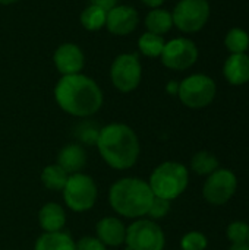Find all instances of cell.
I'll list each match as a JSON object with an SVG mask.
<instances>
[{
  "mask_svg": "<svg viewBox=\"0 0 249 250\" xmlns=\"http://www.w3.org/2000/svg\"><path fill=\"white\" fill-rule=\"evenodd\" d=\"M54 100L65 113L75 117H90L101 108L103 91L90 76L68 75L56 83Z\"/></svg>",
  "mask_w": 249,
  "mask_h": 250,
  "instance_id": "cell-1",
  "label": "cell"
},
{
  "mask_svg": "<svg viewBox=\"0 0 249 250\" xmlns=\"http://www.w3.org/2000/svg\"><path fill=\"white\" fill-rule=\"evenodd\" d=\"M95 145L103 161L114 170L134 167L141 152L138 135L123 123H110L101 127Z\"/></svg>",
  "mask_w": 249,
  "mask_h": 250,
  "instance_id": "cell-2",
  "label": "cell"
},
{
  "mask_svg": "<svg viewBox=\"0 0 249 250\" xmlns=\"http://www.w3.org/2000/svg\"><path fill=\"white\" fill-rule=\"evenodd\" d=\"M154 193L148 182L139 177H123L112 185L109 202L113 211L125 218L139 220L148 214Z\"/></svg>",
  "mask_w": 249,
  "mask_h": 250,
  "instance_id": "cell-3",
  "label": "cell"
},
{
  "mask_svg": "<svg viewBox=\"0 0 249 250\" xmlns=\"http://www.w3.org/2000/svg\"><path fill=\"white\" fill-rule=\"evenodd\" d=\"M148 185L154 196L172 202L186 190L189 185V171L181 163L166 161L154 168Z\"/></svg>",
  "mask_w": 249,
  "mask_h": 250,
  "instance_id": "cell-4",
  "label": "cell"
},
{
  "mask_svg": "<svg viewBox=\"0 0 249 250\" xmlns=\"http://www.w3.org/2000/svg\"><path fill=\"white\" fill-rule=\"evenodd\" d=\"M217 94V85L213 78L204 73H194L179 82L178 97L181 103L194 110L210 105Z\"/></svg>",
  "mask_w": 249,
  "mask_h": 250,
  "instance_id": "cell-5",
  "label": "cell"
},
{
  "mask_svg": "<svg viewBox=\"0 0 249 250\" xmlns=\"http://www.w3.org/2000/svg\"><path fill=\"white\" fill-rule=\"evenodd\" d=\"M62 192L66 207L73 212L90 211L98 198V189L94 179L84 173L70 174Z\"/></svg>",
  "mask_w": 249,
  "mask_h": 250,
  "instance_id": "cell-6",
  "label": "cell"
},
{
  "mask_svg": "<svg viewBox=\"0 0 249 250\" xmlns=\"http://www.w3.org/2000/svg\"><path fill=\"white\" fill-rule=\"evenodd\" d=\"M125 245L128 250H164L166 236L156 221L139 218L126 227Z\"/></svg>",
  "mask_w": 249,
  "mask_h": 250,
  "instance_id": "cell-7",
  "label": "cell"
},
{
  "mask_svg": "<svg viewBox=\"0 0 249 250\" xmlns=\"http://www.w3.org/2000/svg\"><path fill=\"white\" fill-rule=\"evenodd\" d=\"M210 3L207 0H181L173 12V25L186 34L201 31L210 18Z\"/></svg>",
  "mask_w": 249,
  "mask_h": 250,
  "instance_id": "cell-8",
  "label": "cell"
},
{
  "mask_svg": "<svg viewBox=\"0 0 249 250\" xmlns=\"http://www.w3.org/2000/svg\"><path fill=\"white\" fill-rule=\"evenodd\" d=\"M110 78L114 88L123 94L135 91L142 78V66L136 54H119L110 67Z\"/></svg>",
  "mask_w": 249,
  "mask_h": 250,
  "instance_id": "cell-9",
  "label": "cell"
},
{
  "mask_svg": "<svg viewBox=\"0 0 249 250\" xmlns=\"http://www.w3.org/2000/svg\"><path fill=\"white\" fill-rule=\"evenodd\" d=\"M238 190V177L227 168H217L214 173L207 176L203 186L204 199L214 207L227 204Z\"/></svg>",
  "mask_w": 249,
  "mask_h": 250,
  "instance_id": "cell-10",
  "label": "cell"
},
{
  "mask_svg": "<svg viewBox=\"0 0 249 250\" xmlns=\"http://www.w3.org/2000/svg\"><path fill=\"white\" fill-rule=\"evenodd\" d=\"M160 59L167 69L182 72L192 67L197 63L198 47L189 38L185 37L173 38L164 44Z\"/></svg>",
  "mask_w": 249,
  "mask_h": 250,
  "instance_id": "cell-11",
  "label": "cell"
},
{
  "mask_svg": "<svg viewBox=\"0 0 249 250\" xmlns=\"http://www.w3.org/2000/svg\"><path fill=\"white\" fill-rule=\"evenodd\" d=\"M139 23V15L135 7L126 4H117L107 12L106 26L110 34L125 37L136 29Z\"/></svg>",
  "mask_w": 249,
  "mask_h": 250,
  "instance_id": "cell-12",
  "label": "cell"
},
{
  "mask_svg": "<svg viewBox=\"0 0 249 250\" xmlns=\"http://www.w3.org/2000/svg\"><path fill=\"white\" fill-rule=\"evenodd\" d=\"M53 62L57 72L62 73L63 76H68V75L81 73L85 64V57H84V51L76 44L65 42L56 48Z\"/></svg>",
  "mask_w": 249,
  "mask_h": 250,
  "instance_id": "cell-13",
  "label": "cell"
},
{
  "mask_svg": "<svg viewBox=\"0 0 249 250\" xmlns=\"http://www.w3.org/2000/svg\"><path fill=\"white\" fill-rule=\"evenodd\" d=\"M95 233L104 246L117 248L125 243L126 226L116 217H104L97 223Z\"/></svg>",
  "mask_w": 249,
  "mask_h": 250,
  "instance_id": "cell-14",
  "label": "cell"
},
{
  "mask_svg": "<svg viewBox=\"0 0 249 250\" xmlns=\"http://www.w3.org/2000/svg\"><path fill=\"white\" fill-rule=\"evenodd\" d=\"M225 79L233 85L241 86L249 82V56L247 53L230 54L223 64Z\"/></svg>",
  "mask_w": 249,
  "mask_h": 250,
  "instance_id": "cell-15",
  "label": "cell"
},
{
  "mask_svg": "<svg viewBox=\"0 0 249 250\" xmlns=\"http://www.w3.org/2000/svg\"><path fill=\"white\" fill-rule=\"evenodd\" d=\"M56 164L60 166L69 176L81 173L87 164V152L79 144H68L59 151Z\"/></svg>",
  "mask_w": 249,
  "mask_h": 250,
  "instance_id": "cell-16",
  "label": "cell"
},
{
  "mask_svg": "<svg viewBox=\"0 0 249 250\" xmlns=\"http://www.w3.org/2000/svg\"><path fill=\"white\" fill-rule=\"evenodd\" d=\"M38 223L44 233L63 231V227L66 224V212L59 204L47 202L38 211Z\"/></svg>",
  "mask_w": 249,
  "mask_h": 250,
  "instance_id": "cell-17",
  "label": "cell"
},
{
  "mask_svg": "<svg viewBox=\"0 0 249 250\" xmlns=\"http://www.w3.org/2000/svg\"><path fill=\"white\" fill-rule=\"evenodd\" d=\"M34 250H76V248L73 239L68 233L57 231L41 234L35 242Z\"/></svg>",
  "mask_w": 249,
  "mask_h": 250,
  "instance_id": "cell-18",
  "label": "cell"
},
{
  "mask_svg": "<svg viewBox=\"0 0 249 250\" xmlns=\"http://www.w3.org/2000/svg\"><path fill=\"white\" fill-rule=\"evenodd\" d=\"M172 26H173V18H172V13L166 9H161V7L151 9L145 16L147 32L163 35L169 32Z\"/></svg>",
  "mask_w": 249,
  "mask_h": 250,
  "instance_id": "cell-19",
  "label": "cell"
},
{
  "mask_svg": "<svg viewBox=\"0 0 249 250\" xmlns=\"http://www.w3.org/2000/svg\"><path fill=\"white\" fill-rule=\"evenodd\" d=\"M69 174L57 164H51L43 168L41 171V183L45 189L53 192H62L66 186Z\"/></svg>",
  "mask_w": 249,
  "mask_h": 250,
  "instance_id": "cell-20",
  "label": "cell"
},
{
  "mask_svg": "<svg viewBox=\"0 0 249 250\" xmlns=\"http://www.w3.org/2000/svg\"><path fill=\"white\" fill-rule=\"evenodd\" d=\"M217 168H220V163L210 151H200L191 158V170L198 176H210Z\"/></svg>",
  "mask_w": 249,
  "mask_h": 250,
  "instance_id": "cell-21",
  "label": "cell"
},
{
  "mask_svg": "<svg viewBox=\"0 0 249 250\" xmlns=\"http://www.w3.org/2000/svg\"><path fill=\"white\" fill-rule=\"evenodd\" d=\"M164 44L166 41L163 35H157L153 32H145L138 38V48L147 57H160Z\"/></svg>",
  "mask_w": 249,
  "mask_h": 250,
  "instance_id": "cell-22",
  "label": "cell"
},
{
  "mask_svg": "<svg viewBox=\"0 0 249 250\" xmlns=\"http://www.w3.org/2000/svg\"><path fill=\"white\" fill-rule=\"evenodd\" d=\"M225 45L230 54L247 53L249 48V34L242 28H232L225 37Z\"/></svg>",
  "mask_w": 249,
  "mask_h": 250,
  "instance_id": "cell-23",
  "label": "cell"
},
{
  "mask_svg": "<svg viewBox=\"0 0 249 250\" xmlns=\"http://www.w3.org/2000/svg\"><path fill=\"white\" fill-rule=\"evenodd\" d=\"M106 18L107 12L98 6L90 4L82 13H81V25L87 31H98L103 26H106Z\"/></svg>",
  "mask_w": 249,
  "mask_h": 250,
  "instance_id": "cell-24",
  "label": "cell"
},
{
  "mask_svg": "<svg viewBox=\"0 0 249 250\" xmlns=\"http://www.w3.org/2000/svg\"><path fill=\"white\" fill-rule=\"evenodd\" d=\"M226 237L232 245L247 243L249 237V224L245 221H233L226 229Z\"/></svg>",
  "mask_w": 249,
  "mask_h": 250,
  "instance_id": "cell-25",
  "label": "cell"
},
{
  "mask_svg": "<svg viewBox=\"0 0 249 250\" xmlns=\"http://www.w3.org/2000/svg\"><path fill=\"white\" fill-rule=\"evenodd\" d=\"M208 246V239L201 231H189L181 239L182 250H205Z\"/></svg>",
  "mask_w": 249,
  "mask_h": 250,
  "instance_id": "cell-26",
  "label": "cell"
},
{
  "mask_svg": "<svg viewBox=\"0 0 249 250\" xmlns=\"http://www.w3.org/2000/svg\"><path fill=\"white\" fill-rule=\"evenodd\" d=\"M100 129L101 127H97L94 123L84 122V123H81L76 127V138L79 139L81 144L92 146V145L97 144V139H98V135H100Z\"/></svg>",
  "mask_w": 249,
  "mask_h": 250,
  "instance_id": "cell-27",
  "label": "cell"
},
{
  "mask_svg": "<svg viewBox=\"0 0 249 250\" xmlns=\"http://www.w3.org/2000/svg\"><path fill=\"white\" fill-rule=\"evenodd\" d=\"M172 209V202L170 201H166V199H161V198H157L154 196L153 202H151V207L148 209V217L150 220L153 221H157V220H161L164 218Z\"/></svg>",
  "mask_w": 249,
  "mask_h": 250,
  "instance_id": "cell-28",
  "label": "cell"
},
{
  "mask_svg": "<svg viewBox=\"0 0 249 250\" xmlns=\"http://www.w3.org/2000/svg\"><path fill=\"white\" fill-rule=\"evenodd\" d=\"M75 248L76 250H106L107 246H104L101 240L94 236H84L75 242Z\"/></svg>",
  "mask_w": 249,
  "mask_h": 250,
  "instance_id": "cell-29",
  "label": "cell"
},
{
  "mask_svg": "<svg viewBox=\"0 0 249 250\" xmlns=\"http://www.w3.org/2000/svg\"><path fill=\"white\" fill-rule=\"evenodd\" d=\"M90 1H91V4L101 7L106 12H109L110 9H113L114 6H117V0H90Z\"/></svg>",
  "mask_w": 249,
  "mask_h": 250,
  "instance_id": "cell-30",
  "label": "cell"
},
{
  "mask_svg": "<svg viewBox=\"0 0 249 250\" xmlns=\"http://www.w3.org/2000/svg\"><path fill=\"white\" fill-rule=\"evenodd\" d=\"M166 91H167L170 95H178V91H179V82H176V81H170V82L166 85Z\"/></svg>",
  "mask_w": 249,
  "mask_h": 250,
  "instance_id": "cell-31",
  "label": "cell"
},
{
  "mask_svg": "<svg viewBox=\"0 0 249 250\" xmlns=\"http://www.w3.org/2000/svg\"><path fill=\"white\" fill-rule=\"evenodd\" d=\"M145 6H148V7H151V9H156V7H160L163 3H164V0H141Z\"/></svg>",
  "mask_w": 249,
  "mask_h": 250,
  "instance_id": "cell-32",
  "label": "cell"
},
{
  "mask_svg": "<svg viewBox=\"0 0 249 250\" xmlns=\"http://www.w3.org/2000/svg\"><path fill=\"white\" fill-rule=\"evenodd\" d=\"M227 250H249L248 243H236V245H232Z\"/></svg>",
  "mask_w": 249,
  "mask_h": 250,
  "instance_id": "cell-33",
  "label": "cell"
},
{
  "mask_svg": "<svg viewBox=\"0 0 249 250\" xmlns=\"http://www.w3.org/2000/svg\"><path fill=\"white\" fill-rule=\"evenodd\" d=\"M16 1H19V0H0V4L7 6V4H13V3H16Z\"/></svg>",
  "mask_w": 249,
  "mask_h": 250,
  "instance_id": "cell-34",
  "label": "cell"
},
{
  "mask_svg": "<svg viewBox=\"0 0 249 250\" xmlns=\"http://www.w3.org/2000/svg\"><path fill=\"white\" fill-rule=\"evenodd\" d=\"M247 243H248V245H249V237H248V242H247Z\"/></svg>",
  "mask_w": 249,
  "mask_h": 250,
  "instance_id": "cell-35",
  "label": "cell"
}]
</instances>
